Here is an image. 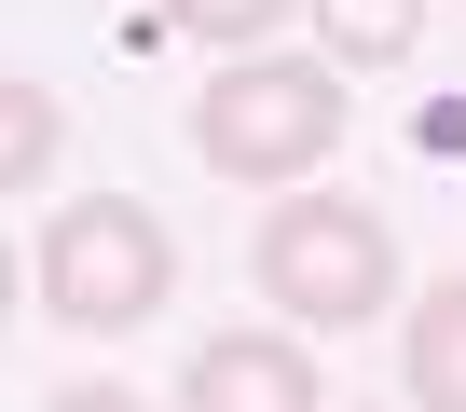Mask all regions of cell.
Instances as JSON below:
<instances>
[{"mask_svg":"<svg viewBox=\"0 0 466 412\" xmlns=\"http://www.w3.org/2000/svg\"><path fill=\"white\" fill-rule=\"evenodd\" d=\"M248 275L289 330H370L398 303V234L370 221L357 192H289L275 221L248 234Z\"/></svg>","mask_w":466,"mask_h":412,"instance_id":"obj_3","label":"cell"},{"mask_svg":"<svg viewBox=\"0 0 466 412\" xmlns=\"http://www.w3.org/2000/svg\"><path fill=\"white\" fill-rule=\"evenodd\" d=\"M15 303H28V262H15V248H0V330H15Z\"/></svg>","mask_w":466,"mask_h":412,"instance_id":"obj_11","label":"cell"},{"mask_svg":"<svg viewBox=\"0 0 466 412\" xmlns=\"http://www.w3.org/2000/svg\"><path fill=\"white\" fill-rule=\"evenodd\" d=\"M192 151L206 179H248V192H289L343 151V69L329 56H233L206 97H192Z\"/></svg>","mask_w":466,"mask_h":412,"instance_id":"obj_1","label":"cell"},{"mask_svg":"<svg viewBox=\"0 0 466 412\" xmlns=\"http://www.w3.org/2000/svg\"><path fill=\"white\" fill-rule=\"evenodd\" d=\"M411 138H425V151H466V97H439V110H425Z\"/></svg>","mask_w":466,"mask_h":412,"instance_id":"obj_10","label":"cell"},{"mask_svg":"<svg viewBox=\"0 0 466 412\" xmlns=\"http://www.w3.org/2000/svg\"><path fill=\"white\" fill-rule=\"evenodd\" d=\"M42 316L56 330H83V344H110V330H151V303L178 289V234L151 221L137 192H69L56 221H42Z\"/></svg>","mask_w":466,"mask_h":412,"instance_id":"obj_2","label":"cell"},{"mask_svg":"<svg viewBox=\"0 0 466 412\" xmlns=\"http://www.w3.org/2000/svg\"><path fill=\"white\" fill-rule=\"evenodd\" d=\"M42 412H151V398H124V385H56Z\"/></svg>","mask_w":466,"mask_h":412,"instance_id":"obj_9","label":"cell"},{"mask_svg":"<svg viewBox=\"0 0 466 412\" xmlns=\"http://www.w3.org/2000/svg\"><path fill=\"white\" fill-rule=\"evenodd\" d=\"M56 151H69V97L0 69V206H15V192H42V179H56Z\"/></svg>","mask_w":466,"mask_h":412,"instance_id":"obj_6","label":"cell"},{"mask_svg":"<svg viewBox=\"0 0 466 412\" xmlns=\"http://www.w3.org/2000/svg\"><path fill=\"white\" fill-rule=\"evenodd\" d=\"M275 15H302V0H151L137 42H151V28H192V42H219V56H261V42H275Z\"/></svg>","mask_w":466,"mask_h":412,"instance_id":"obj_8","label":"cell"},{"mask_svg":"<svg viewBox=\"0 0 466 412\" xmlns=\"http://www.w3.org/2000/svg\"><path fill=\"white\" fill-rule=\"evenodd\" d=\"M302 15H316L329 69H398V56L425 42V0H302Z\"/></svg>","mask_w":466,"mask_h":412,"instance_id":"obj_7","label":"cell"},{"mask_svg":"<svg viewBox=\"0 0 466 412\" xmlns=\"http://www.w3.org/2000/svg\"><path fill=\"white\" fill-rule=\"evenodd\" d=\"M178 412H329L316 357L275 344V330H206L192 371H178Z\"/></svg>","mask_w":466,"mask_h":412,"instance_id":"obj_4","label":"cell"},{"mask_svg":"<svg viewBox=\"0 0 466 412\" xmlns=\"http://www.w3.org/2000/svg\"><path fill=\"white\" fill-rule=\"evenodd\" d=\"M398 371H411V412H466V275L411 289V330H398Z\"/></svg>","mask_w":466,"mask_h":412,"instance_id":"obj_5","label":"cell"}]
</instances>
